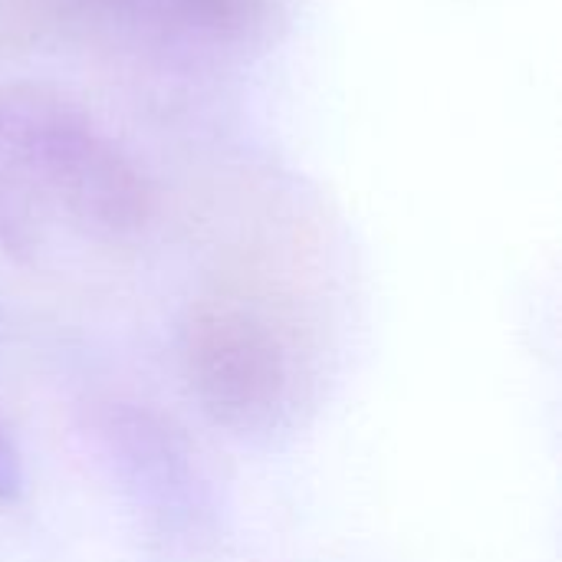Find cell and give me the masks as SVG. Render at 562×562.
Here are the masks:
<instances>
[{"instance_id": "6da1fadb", "label": "cell", "mask_w": 562, "mask_h": 562, "mask_svg": "<svg viewBox=\"0 0 562 562\" xmlns=\"http://www.w3.org/2000/svg\"><path fill=\"white\" fill-rule=\"evenodd\" d=\"M151 191L86 109L46 86H0V247L43 260L56 234L135 237Z\"/></svg>"}, {"instance_id": "7a4b0ae2", "label": "cell", "mask_w": 562, "mask_h": 562, "mask_svg": "<svg viewBox=\"0 0 562 562\" xmlns=\"http://www.w3.org/2000/svg\"><path fill=\"white\" fill-rule=\"evenodd\" d=\"M184 366L198 402L224 428L263 431L290 402V346L280 326L247 300L207 296L191 306Z\"/></svg>"}, {"instance_id": "3957f363", "label": "cell", "mask_w": 562, "mask_h": 562, "mask_svg": "<svg viewBox=\"0 0 562 562\" xmlns=\"http://www.w3.org/2000/svg\"><path fill=\"white\" fill-rule=\"evenodd\" d=\"M151 13L178 36L204 43H250L277 10V0H148Z\"/></svg>"}, {"instance_id": "277c9868", "label": "cell", "mask_w": 562, "mask_h": 562, "mask_svg": "<svg viewBox=\"0 0 562 562\" xmlns=\"http://www.w3.org/2000/svg\"><path fill=\"white\" fill-rule=\"evenodd\" d=\"M95 0H0V40L26 43Z\"/></svg>"}, {"instance_id": "5b68a950", "label": "cell", "mask_w": 562, "mask_h": 562, "mask_svg": "<svg viewBox=\"0 0 562 562\" xmlns=\"http://www.w3.org/2000/svg\"><path fill=\"white\" fill-rule=\"evenodd\" d=\"M23 491V468H20V454L10 441V435L0 425V504L16 501Z\"/></svg>"}]
</instances>
